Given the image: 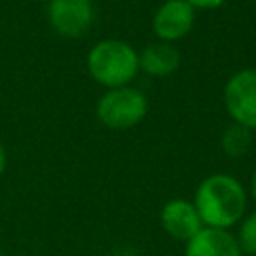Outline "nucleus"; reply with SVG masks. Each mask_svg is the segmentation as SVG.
I'll return each instance as SVG.
<instances>
[{
    "instance_id": "9b49d317",
    "label": "nucleus",
    "mask_w": 256,
    "mask_h": 256,
    "mask_svg": "<svg viewBox=\"0 0 256 256\" xmlns=\"http://www.w3.org/2000/svg\"><path fill=\"white\" fill-rule=\"evenodd\" d=\"M238 248L244 256H256V210L246 212L238 222V232L234 234Z\"/></svg>"
},
{
    "instance_id": "0eeeda50",
    "label": "nucleus",
    "mask_w": 256,
    "mask_h": 256,
    "mask_svg": "<svg viewBox=\"0 0 256 256\" xmlns=\"http://www.w3.org/2000/svg\"><path fill=\"white\" fill-rule=\"evenodd\" d=\"M160 226L170 238L184 244L204 228L194 202L184 198H172L162 206Z\"/></svg>"
},
{
    "instance_id": "423d86ee",
    "label": "nucleus",
    "mask_w": 256,
    "mask_h": 256,
    "mask_svg": "<svg viewBox=\"0 0 256 256\" xmlns=\"http://www.w3.org/2000/svg\"><path fill=\"white\" fill-rule=\"evenodd\" d=\"M196 10L186 0H164L152 16V32L160 42H178L190 34Z\"/></svg>"
},
{
    "instance_id": "39448f33",
    "label": "nucleus",
    "mask_w": 256,
    "mask_h": 256,
    "mask_svg": "<svg viewBox=\"0 0 256 256\" xmlns=\"http://www.w3.org/2000/svg\"><path fill=\"white\" fill-rule=\"evenodd\" d=\"M46 4L48 24L62 38H82L94 22L92 0H50Z\"/></svg>"
},
{
    "instance_id": "20e7f679",
    "label": "nucleus",
    "mask_w": 256,
    "mask_h": 256,
    "mask_svg": "<svg viewBox=\"0 0 256 256\" xmlns=\"http://www.w3.org/2000/svg\"><path fill=\"white\" fill-rule=\"evenodd\" d=\"M222 100L232 122L256 130V66L234 72L222 90Z\"/></svg>"
},
{
    "instance_id": "9d476101",
    "label": "nucleus",
    "mask_w": 256,
    "mask_h": 256,
    "mask_svg": "<svg viewBox=\"0 0 256 256\" xmlns=\"http://www.w3.org/2000/svg\"><path fill=\"white\" fill-rule=\"evenodd\" d=\"M220 146L228 158H240L244 156L252 146V130H248L242 124L230 122L220 136Z\"/></svg>"
},
{
    "instance_id": "1a4fd4ad",
    "label": "nucleus",
    "mask_w": 256,
    "mask_h": 256,
    "mask_svg": "<svg viewBox=\"0 0 256 256\" xmlns=\"http://www.w3.org/2000/svg\"><path fill=\"white\" fill-rule=\"evenodd\" d=\"M182 64L180 50L170 42H152L138 52V66L140 72L152 78H166L172 76Z\"/></svg>"
},
{
    "instance_id": "ddd939ff",
    "label": "nucleus",
    "mask_w": 256,
    "mask_h": 256,
    "mask_svg": "<svg viewBox=\"0 0 256 256\" xmlns=\"http://www.w3.org/2000/svg\"><path fill=\"white\" fill-rule=\"evenodd\" d=\"M6 164H8V154H6L4 144L0 142V176H2V174H4V170H6Z\"/></svg>"
},
{
    "instance_id": "f257e3e1",
    "label": "nucleus",
    "mask_w": 256,
    "mask_h": 256,
    "mask_svg": "<svg viewBox=\"0 0 256 256\" xmlns=\"http://www.w3.org/2000/svg\"><path fill=\"white\" fill-rule=\"evenodd\" d=\"M192 202L204 226L230 230L246 214L248 192L244 184L232 174L216 172L206 176L196 186Z\"/></svg>"
},
{
    "instance_id": "f8f14e48",
    "label": "nucleus",
    "mask_w": 256,
    "mask_h": 256,
    "mask_svg": "<svg viewBox=\"0 0 256 256\" xmlns=\"http://www.w3.org/2000/svg\"><path fill=\"white\" fill-rule=\"evenodd\" d=\"M196 12L198 10H216L220 6H224L228 0H186Z\"/></svg>"
},
{
    "instance_id": "2eb2a0df",
    "label": "nucleus",
    "mask_w": 256,
    "mask_h": 256,
    "mask_svg": "<svg viewBox=\"0 0 256 256\" xmlns=\"http://www.w3.org/2000/svg\"><path fill=\"white\" fill-rule=\"evenodd\" d=\"M36 2H50V0H36Z\"/></svg>"
},
{
    "instance_id": "4468645a",
    "label": "nucleus",
    "mask_w": 256,
    "mask_h": 256,
    "mask_svg": "<svg viewBox=\"0 0 256 256\" xmlns=\"http://www.w3.org/2000/svg\"><path fill=\"white\" fill-rule=\"evenodd\" d=\"M250 196H252V200L256 202V170H254L252 180H250Z\"/></svg>"
},
{
    "instance_id": "6e6552de",
    "label": "nucleus",
    "mask_w": 256,
    "mask_h": 256,
    "mask_svg": "<svg viewBox=\"0 0 256 256\" xmlns=\"http://www.w3.org/2000/svg\"><path fill=\"white\" fill-rule=\"evenodd\" d=\"M184 256H244L230 230L204 226L184 246Z\"/></svg>"
},
{
    "instance_id": "7ed1b4c3",
    "label": "nucleus",
    "mask_w": 256,
    "mask_h": 256,
    "mask_svg": "<svg viewBox=\"0 0 256 256\" xmlns=\"http://www.w3.org/2000/svg\"><path fill=\"white\" fill-rule=\"evenodd\" d=\"M148 114V98L134 86L110 88L96 102V118L110 130H128L138 126Z\"/></svg>"
},
{
    "instance_id": "f03ea898",
    "label": "nucleus",
    "mask_w": 256,
    "mask_h": 256,
    "mask_svg": "<svg viewBox=\"0 0 256 256\" xmlns=\"http://www.w3.org/2000/svg\"><path fill=\"white\" fill-rule=\"evenodd\" d=\"M86 68L90 78L106 90L130 86L140 72L138 52L126 40L106 38L88 50Z\"/></svg>"
}]
</instances>
